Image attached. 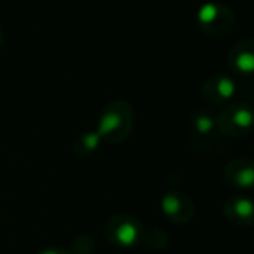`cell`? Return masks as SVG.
<instances>
[{
  "instance_id": "6da1fadb",
  "label": "cell",
  "mask_w": 254,
  "mask_h": 254,
  "mask_svg": "<svg viewBox=\"0 0 254 254\" xmlns=\"http://www.w3.org/2000/svg\"><path fill=\"white\" fill-rule=\"evenodd\" d=\"M135 127V109L127 101H113L106 104L97 120V131L106 144H123Z\"/></svg>"
},
{
  "instance_id": "7a4b0ae2",
  "label": "cell",
  "mask_w": 254,
  "mask_h": 254,
  "mask_svg": "<svg viewBox=\"0 0 254 254\" xmlns=\"http://www.w3.org/2000/svg\"><path fill=\"white\" fill-rule=\"evenodd\" d=\"M107 242L118 249H133L144 242L145 228L140 220L127 213H118L107 220L104 227Z\"/></svg>"
},
{
  "instance_id": "3957f363",
  "label": "cell",
  "mask_w": 254,
  "mask_h": 254,
  "mask_svg": "<svg viewBox=\"0 0 254 254\" xmlns=\"http://www.w3.org/2000/svg\"><path fill=\"white\" fill-rule=\"evenodd\" d=\"M220 135L244 137L254 128V107L249 102H228L216 114Z\"/></svg>"
},
{
  "instance_id": "277c9868",
  "label": "cell",
  "mask_w": 254,
  "mask_h": 254,
  "mask_svg": "<svg viewBox=\"0 0 254 254\" xmlns=\"http://www.w3.org/2000/svg\"><path fill=\"white\" fill-rule=\"evenodd\" d=\"M199 28L209 37H225L234 30L235 14L221 2H204L197 10Z\"/></svg>"
},
{
  "instance_id": "5b68a950",
  "label": "cell",
  "mask_w": 254,
  "mask_h": 254,
  "mask_svg": "<svg viewBox=\"0 0 254 254\" xmlns=\"http://www.w3.org/2000/svg\"><path fill=\"white\" fill-rule=\"evenodd\" d=\"M161 211L175 225H185L195 216V204L190 195L177 189H170L161 197Z\"/></svg>"
},
{
  "instance_id": "8992f818",
  "label": "cell",
  "mask_w": 254,
  "mask_h": 254,
  "mask_svg": "<svg viewBox=\"0 0 254 254\" xmlns=\"http://www.w3.org/2000/svg\"><path fill=\"white\" fill-rule=\"evenodd\" d=\"M202 99L209 106H227L237 94V85L235 80L228 74L216 73L211 74L201 87Z\"/></svg>"
},
{
  "instance_id": "52a82bcc",
  "label": "cell",
  "mask_w": 254,
  "mask_h": 254,
  "mask_svg": "<svg viewBox=\"0 0 254 254\" xmlns=\"http://www.w3.org/2000/svg\"><path fill=\"white\" fill-rule=\"evenodd\" d=\"M223 180L239 190L254 189V159L235 157L230 159L223 168Z\"/></svg>"
},
{
  "instance_id": "ba28073f",
  "label": "cell",
  "mask_w": 254,
  "mask_h": 254,
  "mask_svg": "<svg viewBox=\"0 0 254 254\" xmlns=\"http://www.w3.org/2000/svg\"><path fill=\"white\" fill-rule=\"evenodd\" d=\"M227 63L237 76H254V38H242L232 45Z\"/></svg>"
},
{
  "instance_id": "9c48e42d",
  "label": "cell",
  "mask_w": 254,
  "mask_h": 254,
  "mask_svg": "<svg viewBox=\"0 0 254 254\" xmlns=\"http://www.w3.org/2000/svg\"><path fill=\"white\" fill-rule=\"evenodd\" d=\"M225 218L235 227H254V199L248 195H232L223 204Z\"/></svg>"
},
{
  "instance_id": "30bf717a",
  "label": "cell",
  "mask_w": 254,
  "mask_h": 254,
  "mask_svg": "<svg viewBox=\"0 0 254 254\" xmlns=\"http://www.w3.org/2000/svg\"><path fill=\"white\" fill-rule=\"evenodd\" d=\"M190 131L195 142L202 145L214 144L218 140V125L216 116L207 109H199L190 118Z\"/></svg>"
},
{
  "instance_id": "8fae6325",
  "label": "cell",
  "mask_w": 254,
  "mask_h": 254,
  "mask_svg": "<svg viewBox=\"0 0 254 254\" xmlns=\"http://www.w3.org/2000/svg\"><path fill=\"white\" fill-rule=\"evenodd\" d=\"M104 144L101 135L97 131H83L80 133L76 138L73 140L71 144V149L76 156H81V157H90L94 156L95 152L101 149V145Z\"/></svg>"
},
{
  "instance_id": "7c38bea8",
  "label": "cell",
  "mask_w": 254,
  "mask_h": 254,
  "mask_svg": "<svg viewBox=\"0 0 254 254\" xmlns=\"http://www.w3.org/2000/svg\"><path fill=\"white\" fill-rule=\"evenodd\" d=\"M144 242L151 249H163L168 244V235L161 228H149V230H145Z\"/></svg>"
},
{
  "instance_id": "4fadbf2b",
  "label": "cell",
  "mask_w": 254,
  "mask_h": 254,
  "mask_svg": "<svg viewBox=\"0 0 254 254\" xmlns=\"http://www.w3.org/2000/svg\"><path fill=\"white\" fill-rule=\"evenodd\" d=\"M94 246L95 242L90 235H80V237H76L71 242L69 251L71 254H90L94 251Z\"/></svg>"
},
{
  "instance_id": "5bb4252c",
  "label": "cell",
  "mask_w": 254,
  "mask_h": 254,
  "mask_svg": "<svg viewBox=\"0 0 254 254\" xmlns=\"http://www.w3.org/2000/svg\"><path fill=\"white\" fill-rule=\"evenodd\" d=\"M38 254H71L69 249H63V248H49V249H44Z\"/></svg>"
},
{
  "instance_id": "9a60e30c",
  "label": "cell",
  "mask_w": 254,
  "mask_h": 254,
  "mask_svg": "<svg viewBox=\"0 0 254 254\" xmlns=\"http://www.w3.org/2000/svg\"><path fill=\"white\" fill-rule=\"evenodd\" d=\"M3 44H5V35H3L2 28H0V51L3 49Z\"/></svg>"
},
{
  "instance_id": "2e32d148",
  "label": "cell",
  "mask_w": 254,
  "mask_h": 254,
  "mask_svg": "<svg viewBox=\"0 0 254 254\" xmlns=\"http://www.w3.org/2000/svg\"><path fill=\"white\" fill-rule=\"evenodd\" d=\"M253 244H254V239H253Z\"/></svg>"
}]
</instances>
